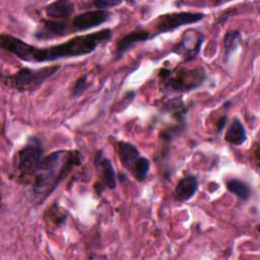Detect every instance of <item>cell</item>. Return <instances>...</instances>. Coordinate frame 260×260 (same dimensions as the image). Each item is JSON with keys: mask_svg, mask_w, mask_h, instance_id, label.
Listing matches in <instances>:
<instances>
[{"mask_svg": "<svg viewBox=\"0 0 260 260\" xmlns=\"http://www.w3.org/2000/svg\"><path fill=\"white\" fill-rule=\"evenodd\" d=\"M74 11V3L68 0L54 1L45 7V13L50 19H68Z\"/></svg>", "mask_w": 260, "mask_h": 260, "instance_id": "5bb4252c", "label": "cell"}, {"mask_svg": "<svg viewBox=\"0 0 260 260\" xmlns=\"http://www.w3.org/2000/svg\"><path fill=\"white\" fill-rule=\"evenodd\" d=\"M111 37L112 29L103 28L98 31L75 36L60 44L49 47H37L12 35L1 34L0 47L24 62L44 63L90 54L100 45L108 42Z\"/></svg>", "mask_w": 260, "mask_h": 260, "instance_id": "6da1fadb", "label": "cell"}, {"mask_svg": "<svg viewBox=\"0 0 260 260\" xmlns=\"http://www.w3.org/2000/svg\"><path fill=\"white\" fill-rule=\"evenodd\" d=\"M69 18L58 20V19H42L41 23L34 32V37L39 41H50L58 39L70 34Z\"/></svg>", "mask_w": 260, "mask_h": 260, "instance_id": "30bf717a", "label": "cell"}, {"mask_svg": "<svg viewBox=\"0 0 260 260\" xmlns=\"http://www.w3.org/2000/svg\"><path fill=\"white\" fill-rule=\"evenodd\" d=\"M241 41V34L238 30H229L224 35L223 38V48H224V55L229 56L232 52H234Z\"/></svg>", "mask_w": 260, "mask_h": 260, "instance_id": "ac0fdd59", "label": "cell"}, {"mask_svg": "<svg viewBox=\"0 0 260 260\" xmlns=\"http://www.w3.org/2000/svg\"><path fill=\"white\" fill-rule=\"evenodd\" d=\"M246 139L247 132L243 123L238 118H235L224 134V140L230 144L237 146L243 144Z\"/></svg>", "mask_w": 260, "mask_h": 260, "instance_id": "9a60e30c", "label": "cell"}, {"mask_svg": "<svg viewBox=\"0 0 260 260\" xmlns=\"http://www.w3.org/2000/svg\"><path fill=\"white\" fill-rule=\"evenodd\" d=\"M87 85H88V83H87V74L84 73L75 80V82H74V84L71 88L72 98H78L79 95H81L85 91Z\"/></svg>", "mask_w": 260, "mask_h": 260, "instance_id": "d6986e66", "label": "cell"}, {"mask_svg": "<svg viewBox=\"0 0 260 260\" xmlns=\"http://www.w3.org/2000/svg\"><path fill=\"white\" fill-rule=\"evenodd\" d=\"M61 68L60 64L44 66L42 68H20L13 74L2 75V83L19 92L38 89L47 79L56 74Z\"/></svg>", "mask_w": 260, "mask_h": 260, "instance_id": "277c9868", "label": "cell"}, {"mask_svg": "<svg viewBox=\"0 0 260 260\" xmlns=\"http://www.w3.org/2000/svg\"><path fill=\"white\" fill-rule=\"evenodd\" d=\"M204 36L196 30L185 31L182 39L174 46L172 52L181 55L185 61H192L200 52Z\"/></svg>", "mask_w": 260, "mask_h": 260, "instance_id": "9c48e42d", "label": "cell"}, {"mask_svg": "<svg viewBox=\"0 0 260 260\" xmlns=\"http://www.w3.org/2000/svg\"><path fill=\"white\" fill-rule=\"evenodd\" d=\"M226 122H228V117H226L225 115L221 116V117L217 120V122H216V124H215L216 131H217V132L222 131V129H223V128L225 127V125H226Z\"/></svg>", "mask_w": 260, "mask_h": 260, "instance_id": "44dd1931", "label": "cell"}, {"mask_svg": "<svg viewBox=\"0 0 260 260\" xmlns=\"http://www.w3.org/2000/svg\"><path fill=\"white\" fill-rule=\"evenodd\" d=\"M111 18V13L108 10L95 9L87 10L76 14L69 20L70 34L85 31L102 25Z\"/></svg>", "mask_w": 260, "mask_h": 260, "instance_id": "ba28073f", "label": "cell"}, {"mask_svg": "<svg viewBox=\"0 0 260 260\" xmlns=\"http://www.w3.org/2000/svg\"><path fill=\"white\" fill-rule=\"evenodd\" d=\"M198 190V180L194 175L184 176L175 187L174 196L177 201L183 202L191 199Z\"/></svg>", "mask_w": 260, "mask_h": 260, "instance_id": "4fadbf2b", "label": "cell"}, {"mask_svg": "<svg viewBox=\"0 0 260 260\" xmlns=\"http://www.w3.org/2000/svg\"><path fill=\"white\" fill-rule=\"evenodd\" d=\"M118 156L123 167L129 171L138 182H143L148 175L150 161L142 156L138 148L127 141H119L117 143Z\"/></svg>", "mask_w": 260, "mask_h": 260, "instance_id": "8992f818", "label": "cell"}, {"mask_svg": "<svg viewBox=\"0 0 260 260\" xmlns=\"http://www.w3.org/2000/svg\"><path fill=\"white\" fill-rule=\"evenodd\" d=\"M204 17L205 14L202 12L190 11L171 12L161 14L154 20L153 30L151 31V39L157 37L158 35L173 31L180 26L196 23Z\"/></svg>", "mask_w": 260, "mask_h": 260, "instance_id": "52a82bcc", "label": "cell"}, {"mask_svg": "<svg viewBox=\"0 0 260 260\" xmlns=\"http://www.w3.org/2000/svg\"><path fill=\"white\" fill-rule=\"evenodd\" d=\"M207 74L203 67L187 68L176 66L173 68L164 67L158 71L159 82L166 92L183 93L194 90L201 86L206 80Z\"/></svg>", "mask_w": 260, "mask_h": 260, "instance_id": "3957f363", "label": "cell"}, {"mask_svg": "<svg viewBox=\"0 0 260 260\" xmlns=\"http://www.w3.org/2000/svg\"><path fill=\"white\" fill-rule=\"evenodd\" d=\"M226 189L231 193L236 195L238 198L245 200V201L248 200L251 195V189H250L249 185L246 182L241 181L239 179L230 180L226 183Z\"/></svg>", "mask_w": 260, "mask_h": 260, "instance_id": "e0dca14e", "label": "cell"}, {"mask_svg": "<svg viewBox=\"0 0 260 260\" xmlns=\"http://www.w3.org/2000/svg\"><path fill=\"white\" fill-rule=\"evenodd\" d=\"M121 3H122V1H120V0H94L92 2L94 7L102 9V10H106V8L117 6Z\"/></svg>", "mask_w": 260, "mask_h": 260, "instance_id": "ffe728a7", "label": "cell"}, {"mask_svg": "<svg viewBox=\"0 0 260 260\" xmlns=\"http://www.w3.org/2000/svg\"><path fill=\"white\" fill-rule=\"evenodd\" d=\"M68 212L63 209L59 204L54 203L48 208L45 213V219L49 224H52L54 228L61 226L67 219Z\"/></svg>", "mask_w": 260, "mask_h": 260, "instance_id": "2e32d148", "label": "cell"}, {"mask_svg": "<svg viewBox=\"0 0 260 260\" xmlns=\"http://www.w3.org/2000/svg\"><path fill=\"white\" fill-rule=\"evenodd\" d=\"M81 162V153L76 149H60L45 155L29 184L37 204H42Z\"/></svg>", "mask_w": 260, "mask_h": 260, "instance_id": "7a4b0ae2", "label": "cell"}, {"mask_svg": "<svg viewBox=\"0 0 260 260\" xmlns=\"http://www.w3.org/2000/svg\"><path fill=\"white\" fill-rule=\"evenodd\" d=\"M148 40H151V32L149 29H147L145 27L139 26V27H136L135 29L129 31L121 40L118 41L117 46L114 51L115 60L121 59L135 45H137L139 43L146 42Z\"/></svg>", "mask_w": 260, "mask_h": 260, "instance_id": "7c38bea8", "label": "cell"}, {"mask_svg": "<svg viewBox=\"0 0 260 260\" xmlns=\"http://www.w3.org/2000/svg\"><path fill=\"white\" fill-rule=\"evenodd\" d=\"M44 156L42 140L38 136L29 137L16 153L15 171L17 172V181L23 185H29Z\"/></svg>", "mask_w": 260, "mask_h": 260, "instance_id": "5b68a950", "label": "cell"}, {"mask_svg": "<svg viewBox=\"0 0 260 260\" xmlns=\"http://www.w3.org/2000/svg\"><path fill=\"white\" fill-rule=\"evenodd\" d=\"M94 166L100 173L101 181L98 183L96 192L101 194L103 191V187H107L108 189H115L116 188V181L117 176L111 160L104 156L102 150H98L94 154Z\"/></svg>", "mask_w": 260, "mask_h": 260, "instance_id": "8fae6325", "label": "cell"}]
</instances>
